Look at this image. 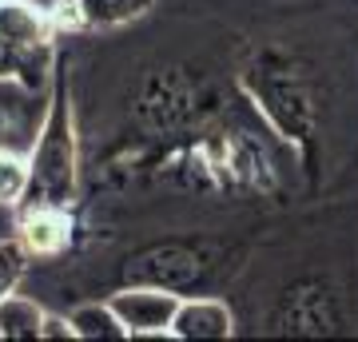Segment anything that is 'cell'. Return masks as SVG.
I'll return each mask as SVG.
<instances>
[{
  "mask_svg": "<svg viewBox=\"0 0 358 342\" xmlns=\"http://www.w3.org/2000/svg\"><path fill=\"white\" fill-rule=\"evenodd\" d=\"M0 76H16L13 72V56L4 52V44H0Z\"/></svg>",
  "mask_w": 358,
  "mask_h": 342,
  "instance_id": "4fadbf2b",
  "label": "cell"
},
{
  "mask_svg": "<svg viewBox=\"0 0 358 342\" xmlns=\"http://www.w3.org/2000/svg\"><path fill=\"white\" fill-rule=\"evenodd\" d=\"M40 4L52 13V20H56L60 32H64V28H80V13H76V4H72V0H40Z\"/></svg>",
  "mask_w": 358,
  "mask_h": 342,
  "instance_id": "8fae6325",
  "label": "cell"
},
{
  "mask_svg": "<svg viewBox=\"0 0 358 342\" xmlns=\"http://www.w3.org/2000/svg\"><path fill=\"white\" fill-rule=\"evenodd\" d=\"M176 339H231L235 334V315L231 306L215 294H199V299H179L176 311V327H171Z\"/></svg>",
  "mask_w": 358,
  "mask_h": 342,
  "instance_id": "5b68a950",
  "label": "cell"
},
{
  "mask_svg": "<svg viewBox=\"0 0 358 342\" xmlns=\"http://www.w3.org/2000/svg\"><path fill=\"white\" fill-rule=\"evenodd\" d=\"M44 115H48V92L28 88L16 76H0V148L28 155Z\"/></svg>",
  "mask_w": 358,
  "mask_h": 342,
  "instance_id": "7a4b0ae2",
  "label": "cell"
},
{
  "mask_svg": "<svg viewBox=\"0 0 358 342\" xmlns=\"http://www.w3.org/2000/svg\"><path fill=\"white\" fill-rule=\"evenodd\" d=\"M108 303L115 306L128 339H176L171 334L179 311L176 291H167V287H124Z\"/></svg>",
  "mask_w": 358,
  "mask_h": 342,
  "instance_id": "3957f363",
  "label": "cell"
},
{
  "mask_svg": "<svg viewBox=\"0 0 358 342\" xmlns=\"http://www.w3.org/2000/svg\"><path fill=\"white\" fill-rule=\"evenodd\" d=\"M24 271H28V247L20 239H0V299H8L20 287Z\"/></svg>",
  "mask_w": 358,
  "mask_h": 342,
  "instance_id": "30bf717a",
  "label": "cell"
},
{
  "mask_svg": "<svg viewBox=\"0 0 358 342\" xmlns=\"http://www.w3.org/2000/svg\"><path fill=\"white\" fill-rule=\"evenodd\" d=\"M32 183L24 203H52L72 207L80 183V152H76V124H72V96H68V60H56V76L48 88V115L40 124V136L28 152ZM20 203V207H24Z\"/></svg>",
  "mask_w": 358,
  "mask_h": 342,
  "instance_id": "6da1fadb",
  "label": "cell"
},
{
  "mask_svg": "<svg viewBox=\"0 0 358 342\" xmlns=\"http://www.w3.org/2000/svg\"><path fill=\"white\" fill-rule=\"evenodd\" d=\"M28 183H32L28 155L0 148V207H20L28 199Z\"/></svg>",
  "mask_w": 358,
  "mask_h": 342,
  "instance_id": "9c48e42d",
  "label": "cell"
},
{
  "mask_svg": "<svg viewBox=\"0 0 358 342\" xmlns=\"http://www.w3.org/2000/svg\"><path fill=\"white\" fill-rule=\"evenodd\" d=\"M40 339H76V327H72V315H44V330Z\"/></svg>",
  "mask_w": 358,
  "mask_h": 342,
  "instance_id": "7c38bea8",
  "label": "cell"
},
{
  "mask_svg": "<svg viewBox=\"0 0 358 342\" xmlns=\"http://www.w3.org/2000/svg\"><path fill=\"white\" fill-rule=\"evenodd\" d=\"M44 315L48 311H40L32 299L13 291L8 299H0V339H40Z\"/></svg>",
  "mask_w": 358,
  "mask_h": 342,
  "instance_id": "52a82bcc",
  "label": "cell"
},
{
  "mask_svg": "<svg viewBox=\"0 0 358 342\" xmlns=\"http://www.w3.org/2000/svg\"><path fill=\"white\" fill-rule=\"evenodd\" d=\"M16 211H20L16 239L28 247V255H60L72 243V207L24 203Z\"/></svg>",
  "mask_w": 358,
  "mask_h": 342,
  "instance_id": "277c9868",
  "label": "cell"
},
{
  "mask_svg": "<svg viewBox=\"0 0 358 342\" xmlns=\"http://www.w3.org/2000/svg\"><path fill=\"white\" fill-rule=\"evenodd\" d=\"M72 327H76V339H128V330L120 322L112 303H84L72 311Z\"/></svg>",
  "mask_w": 358,
  "mask_h": 342,
  "instance_id": "ba28073f",
  "label": "cell"
},
{
  "mask_svg": "<svg viewBox=\"0 0 358 342\" xmlns=\"http://www.w3.org/2000/svg\"><path fill=\"white\" fill-rule=\"evenodd\" d=\"M80 13V28H92V32H112V28H124L131 20L152 13L155 0H72Z\"/></svg>",
  "mask_w": 358,
  "mask_h": 342,
  "instance_id": "8992f818",
  "label": "cell"
}]
</instances>
